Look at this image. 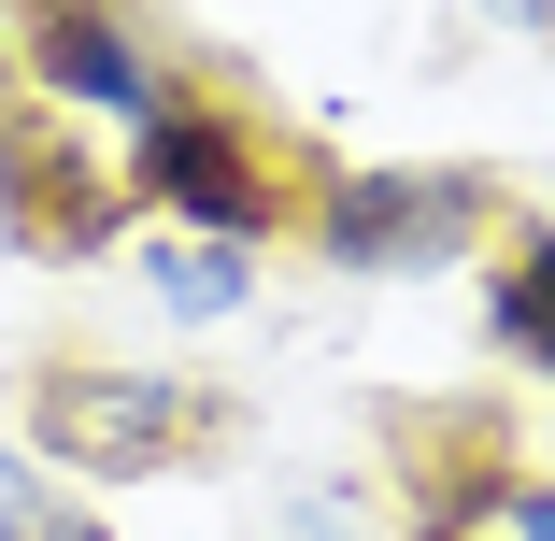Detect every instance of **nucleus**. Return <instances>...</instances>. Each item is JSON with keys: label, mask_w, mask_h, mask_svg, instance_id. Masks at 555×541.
<instances>
[{"label": "nucleus", "mask_w": 555, "mask_h": 541, "mask_svg": "<svg viewBox=\"0 0 555 541\" xmlns=\"http://www.w3.org/2000/svg\"><path fill=\"white\" fill-rule=\"evenodd\" d=\"M171 442H185V385H157V371H72V385H43V456H72L100 485L157 471Z\"/></svg>", "instance_id": "1"}, {"label": "nucleus", "mask_w": 555, "mask_h": 541, "mask_svg": "<svg viewBox=\"0 0 555 541\" xmlns=\"http://www.w3.org/2000/svg\"><path fill=\"white\" fill-rule=\"evenodd\" d=\"M513 541H555V485H513Z\"/></svg>", "instance_id": "7"}, {"label": "nucleus", "mask_w": 555, "mask_h": 541, "mask_svg": "<svg viewBox=\"0 0 555 541\" xmlns=\"http://www.w3.org/2000/svg\"><path fill=\"white\" fill-rule=\"evenodd\" d=\"M15 541H100V527H57L43 499H15Z\"/></svg>", "instance_id": "8"}, {"label": "nucleus", "mask_w": 555, "mask_h": 541, "mask_svg": "<svg viewBox=\"0 0 555 541\" xmlns=\"http://www.w3.org/2000/svg\"><path fill=\"white\" fill-rule=\"evenodd\" d=\"M157 299L185 313V329H214V313L243 299V243H214V229H199V243H171V257H157Z\"/></svg>", "instance_id": "5"}, {"label": "nucleus", "mask_w": 555, "mask_h": 541, "mask_svg": "<svg viewBox=\"0 0 555 541\" xmlns=\"http://www.w3.org/2000/svg\"><path fill=\"white\" fill-rule=\"evenodd\" d=\"M29 72H43L57 100H86V115H157V72L129 57V29H115V15H86V0H57V15H43Z\"/></svg>", "instance_id": "3"}, {"label": "nucleus", "mask_w": 555, "mask_h": 541, "mask_svg": "<svg viewBox=\"0 0 555 541\" xmlns=\"http://www.w3.org/2000/svg\"><path fill=\"white\" fill-rule=\"evenodd\" d=\"M499 329H513V343H527V357L555 371V243H527V271L499 285Z\"/></svg>", "instance_id": "6"}, {"label": "nucleus", "mask_w": 555, "mask_h": 541, "mask_svg": "<svg viewBox=\"0 0 555 541\" xmlns=\"http://www.w3.org/2000/svg\"><path fill=\"white\" fill-rule=\"evenodd\" d=\"M427 229H456V185L357 171L343 199H327V257H343V271H385V257H399V243H427Z\"/></svg>", "instance_id": "4"}, {"label": "nucleus", "mask_w": 555, "mask_h": 541, "mask_svg": "<svg viewBox=\"0 0 555 541\" xmlns=\"http://www.w3.org/2000/svg\"><path fill=\"white\" fill-rule=\"evenodd\" d=\"M143 185H157L171 214H199L214 243H257V229H271V185L243 171V143L214 129V115H143Z\"/></svg>", "instance_id": "2"}]
</instances>
